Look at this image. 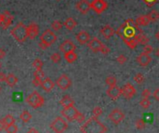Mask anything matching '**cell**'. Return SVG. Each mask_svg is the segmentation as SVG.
Returning a JSON list of instances; mask_svg holds the SVG:
<instances>
[{
    "label": "cell",
    "instance_id": "cell-1",
    "mask_svg": "<svg viewBox=\"0 0 159 133\" xmlns=\"http://www.w3.org/2000/svg\"><path fill=\"white\" fill-rule=\"evenodd\" d=\"M137 32L142 33L139 25L136 24V21L132 19H128L117 29L116 34L124 41V40L133 38L137 35Z\"/></svg>",
    "mask_w": 159,
    "mask_h": 133
},
{
    "label": "cell",
    "instance_id": "cell-2",
    "mask_svg": "<svg viewBox=\"0 0 159 133\" xmlns=\"http://www.w3.org/2000/svg\"><path fill=\"white\" fill-rule=\"evenodd\" d=\"M81 131L82 133H105L107 131V128L98 117L93 116L81 127Z\"/></svg>",
    "mask_w": 159,
    "mask_h": 133
},
{
    "label": "cell",
    "instance_id": "cell-3",
    "mask_svg": "<svg viewBox=\"0 0 159 133\" xmlns=\"http://www.w3.org/2000/svg\"><path fill=\"white\" fill-rule=\"evenodd\" d=\"M10 35L12 36V37L20 42L23 43L26 40L27 36V26H25L23 23H19L14 26V28L10 31Z\"/></svg>",
    "mask_w": 159,
    "mask_h": 133
},
{
    "label": "cell",
    "instance_id": "cell-4",
    "mask_svg": "<svg viewBox=\"0 0 159 133\" xmlns=\"http://www.w3.org/2000/svg\"><path fill=\"white\" fill-rule=\"evenodd\" d=\"M26 102L30 106L34 108H38L44 104V99L38 92L34 91L26 98Z\"/></svg>",
    "mask_w": 159,
    "mask_h": 133
},
{
    "label": "cell",
    "instance_id": "cell-5",
    "mask_svg": "<svg viewBox=\"0 0 159 133\" xmlns=\"http://www.w3.org/2000/svg\"><path fill=\"white\" fill-rule=\"evenodd\" d=\"M68 127V122L63 117H60V116L56 117L51 124V129L54 130L55 133H64L67 130Z\"/></svg>",
    "mask_w": 159,
    "mask_h": 133
},
{
    "label": "cell",
    "instance_id": "cell-6",
    "mask_svg": "<svg viewBox=\"0 0 159 133\" xmlns=\"http://www.w3.org/2000/svg\"><path fill=\"white\" fill-rule=\"evenodd\" d=\"M57 40V36L54 33L52 30H50V29H47L43 32V34L40 36V41L44 42L45 44L49 47H51L52 44L55 43Z\"/></svg>",
    "mask_w": 159,
    "mask_h": 133
},
{
    "label": "cell",
    "instance_id": "cell-7",
    "mask_svg": "<svg viewBox=\"0 0 159 133\" xmlns=\"http://www.w3.org/2000/svg\"><path fill=\"white\" fill-rule=\"evenodd\" d=\"M124 114L121 109L115 108L113 109L109 115V119L111 120V122H112L113 124L118 125L120 124L121 122L124 119Z\"/></svg>",
    "mask_w": 159,
    "mask_h": 133
},
{
    "label": "cell",
    "instance_id": "cell-8",
    "mask_svg": "<svg viewBox=\"0 0 159 133\" xmlns=\"http://www.w3.org/2000/svg\"><path fill=\"white\" fill-rule=\"evenodd\" d=\"M79 113V111L76 109L75 106H69V107H64V109L61 111V114L63 117H65L67 120L69 122L74 121L76 118L77 114Z\"/></svg>",
    "mask_w": 159,
    "mask_h": 133
},
{
    "label": "cell",
    "instance_id": "cell-9",
    "mask_svg": "<svg viewBox=\"0 0 159 133\" xmlns=\"http://www.w3.org/2000/svg\"><path fill=\"white\" fill-rule=\"evenodd\" d=\"M108 8V3L105 0H93L91 2V8L97 14L103 13Z\"/></svg>",
    "mask_w": 159,
    "mask_h": 133
},
{
    "label": "cell",
    "instance_id": "cell-10",
    "mask_svg": "<svg viewBox=\"0 0 159 133\" xmlns=\"http://www.w3.org/2000/svg\"><path fill=\"white\" fill-rule=\"evenodd\" d=\"M56 85L59 88H61L62 90H67L68 87H70L72 82H71V79L69 78V77L67 75V74H61L57 80H56Z\"/></svg>",
    "mask_w": 159,
    "mask_h": 133
},
{
    "label": "cell",
    "instance_id": "cell-11",
    "mask_svg": "<svg viewBox=\"0 0 159 133\" xmlns=\"http://www.w3.org/2000/svg\"><path fill=\"white\" fill-rule=\"evenodd\" d=\"M106 93H107L108 97H110L112 101H117L122 95V88H120L117 85L111 86L108 87Z\"/></svg>",
    "mask_w": 159,
    "mask_h": 133
},
{
    "label": "cell",
    "instance_id": "cell-12",
    "mask_svg": "<svg viewBox=\"0 0 159 133\" xmlns=\"http://www.w3.org/2000/svg\"><path fill=\"white\" fill-rule=\"evenodd\" d=\"M75 7H76V9L80 13L85 15L91 9V3L88 1V0H79V1L76 3Z\"/></svg>",
    "mask_w": 159,
    "mask_h": 133
},
{
    "label": "cell",
    "instance_id": "cell-13",
    "mask_svg": "<svg viewBox=\"0 0 159 133\" xmlns=\"http://www.w3.org/2000/svg\"><path fill=\"white\" fill-rule=\"evenodd\" d=\"M136 94V88L134 86L130 83H126L122 87V96H124L125 99H131Z\"/></svg>",
    "mask_w": 159,
    "mask_h": 133
},
{
    "label": "cell",
    "instance_id": "cell-14",
    "mask_svg": "<svg viewBox=\"0 0 159 133\" xmlns=\"http://www.w3.org/2000/svg\"><path fill=\"white\" fill-rule=\"evenodd\" d=\"M59 49L64 54L68 53V52H70V51H75L76 50V45L70 39H67L60 45Z\"/></svg>",
    "mask_w": 159,
    "mask_h": 133
},
{
    "label": "cell",
    "instance_id": "cell-15",
    "mask_svg": "<svg viewBox=\"0 0 159 133\" xmlns=\"http://www.w3.org/2000/svg\"><path fill=\"white\" fill-rule=\"evenodd\" d=\"M104 44L97 37H93L87 44L88 48L93 51V52H100L101 49Z\"/></svg>",
    "mask_w": 159,
    "mask_h": 133
},
{
    "label": "cell",
    "instance_id": "cell-16",
    "mask_svg": "<svg viewBox=\"0 0 159 133\" xmlns=\"http://www.w3.org/2000/svg\"><path fill=\"white\" fill-rule=\"evenodd\" d=\"M137 62L139 63L141 66H142V67H146V66H148L151 62H152V57L150 56V54H147V53H144V52H141L139 56L137 57Z\"/></svg>",
    "mask_w": 159,
    "mask_h": 133
},
{
    "label": "cell",
    "instance_id": "cell-17",
    "mask_svg": "<svg viewBox=\"0 0 159 133\" xmlns=\"http://www.w3.org/2000/svg\"><path fill=\"white\" fill-rule=\"evenodd\" d=\"M39 33V27L37 24L35 23H31L27 26V36L30 39H34L38 36Z\"/></svg>",
    "mask_w": 159,
    "mask_h": 133
},
{
    "label": "cell",
    "instance_id": "cell-18",
    "mask_svg": "<svg viewBox=\"0 0 159 133\" xmlns=\"http://www.w3.org/2000/svg\"><path fill=\"white\" fill-rule=\"evenodd\" d=\"M2 15H3V21H2L1 27L6 30L10 26V24H12V21H13V16L12 15V13H10L8 10L4 11Z\"/></svg>",
    "mask_w": 159,
    "mask_h": 133
},
{
    "label": "cell",
    "instance_id": "cell-19",
    "mask_svg": "<svg viewBox=\"0 0 159 133\" xmlns=\"http://www.w3.org/2000/svg\"><path fill=\"white\" fill-rule=\"evenodd\" d=\"M114 33H115V31L111 25H105L100 30V35L105 39H110L111 37H112Z\"/></svg>",
    "mask_w": 159,
    "mask_h": 133
},
{
    "label": "cell",
    "instance_id": "cell-20",
    "mask_svg": "<svg viewBox=\"0 0 159 133\" xmlns=\"http://www.w3.org/2000/svg\"><path fill=\"white\" fill-rule=\"evenodd\" d=\"M76 38H77V41L81 44V45H85V44H88V42L91 40L90 35L86 31H81L77 35Z\"/></svg>",
    "mask_w": 159,
    "mask_h": 133
},
{
    "label": "cell",
    "instance_id": "cell-21",
    "mask_svg": "<svg viewBox=\"0 0 159 133\" xmlns=\"http://www.w3.org/2000/svg\"><path fill=\"white\" fill-rule=\"evenodd\" d=\"M55 82L52 81L51 78H49V77H46V78H44L43 80H42V83H41V87L43 88V90L46 91V92H50L52 90H54L55 87Z\"/></svg>",
    "mask_w": 159,
    "mask_h": 133
},
{
    "label": "cell",
    "instance_id": "cell-22",
    "mask_svg": "<svg viewBox=\"0 0 159 133\" xmlns=\"http://www.w3.org/2000/svg\"><path fill=\"white\" fill-rule=\"evenodd\" d=\"M151 21L148 15H141L136 19V24L139 26H147L149 25Z\"/></svg>",
    "mask_w": 159,
    "mask_h": 133
},
{
    "label": "cell",
    "instance_id": "cell-23",
    "mask_svg": "<svg viewBox=\"0 0 159 133\" xmlns=\"http://www.w3.org/2000/svg\"><path fill=\"white\" fill-rule=\"evenodd\" d=\"M134 38L137 41V43L141 44V45H147L148 42H149V37H148L146 35H144L143 33H139V34H137Z\"/></svg>",
    "mask_w": 159,
    "mask_h": 133
},
{
    "label": "cell",
    "instance_id": "cell-24",
    "mask_svg": "<svg viewBox=\"0 0 159 133\" xmlns=\"http://www.w3.org/2000/svg\"><path fill=\"white\" fill-rule=\"evenodd\" d=\"M60 104L63 107H69V106H74V100L68 96V95H65L63 97V99L60 101Z\"/></svg>",
    "mask_w": 159,
    "mask_h": 133
},
{
    "label": "cell",
    "instance_id": "cell-25",
    "mask_svg": "<svg viewBox=\"0 0 159 133\" xmlns=\"http://www.w3.org/2000/svg\"><path fill=\"white\" fill-rule=\"evenodd\" d=\"M64 58L67 61V62L68 63H73L75 62L77 58H78V55L76 54L75 51H70V52H68V53H65L64 54Z\"/></svg>",
    "mask_w": 159,
    "mask_h": 133
},
{
    "label": "cell",
    "instance_id": "cell-26",
    "mask_svg": "<svg viewBox=\"0 0 159 133\" xmlns=\"http://www.w3.org/2000/svg\"><path fill=\"white\" fill-rule=\"evenodd\" d=\"M64 26H65L68 30L72 31L74 28L77 26V21L74 20L73 18L69 17L65 21H64Z\"/></svg>",
    "mask_w": 159,
    "mask_h": 133
},
{
    "label": "cell",
    "instance_id": "cell-27",
    "mask_svg": "<svg viewBox=\"0 0 159 133\" xmlns=\"http://www.w3.org/2000/svg\"><path fill=\"white\" fill-rule=\"evenodd\" d=\"M147 15H148V17H149L151 23H155V21H157L159 20V12L155 9L151 10V11L148 13Z\"/></svg>",
    "mask_w": 159,
    "mask_h": 133
},
{
    "label": "cell",
    "instance_id": "cell-28",
    "mask_svg": "<svg viewBox=\"0 0 159 133\" xmlns=\"http://www.w3.org/2000/svg\"><path fill=\"white\" fill-rule=\"evenodd\" d=\"M6 82L8 83V86H10V87H14V86L17 84L18 79H17V77H16L14 74H10L7 75Z\"/></svg>",
    "mask_w": 159,
    "mask_h": 133
},
{
    "label": "cell",
    "instance_id": "cell-29",
    "mask_svg": "<svg viewBox=\"0 0 159 133\" xmlns=\"http://www.w3.org/2000/svg\"><path fill=\"white\" fill-rule=\"evenodd\" d=\"M124 43H125V45L128 47L129 49H136L137 48V46L139 45V43H137V41L133 37V38H130V39H128V40H124Z\"/></svg>",
    "mask_w": 159,
    "mask_h": 133
},
{
    "label": "cell",
    "instance_id": "cell-30",
    "mask_svg": "<svg viewBox=\"0 0 159 133\" xmlns=\"http://www.w3.org/2000/svg\"><path fill=\"white\" fill-rule=\"evenodd\" d=\"M135 126L137 129H143L145 128L146 127V121L145 119H141V118H139L137 119V121L135 122Z\"/></svg>",
    "mask_w": 159,
    "mask_h": 133
},
{
    "label": "cell",
    "instance_id": "cell-31",
    "mask_svg": "<svg viewBox=\"0 0 159 133\" xmlns=\"http://www.w3.org/2000/svg\"><path fill=\"white\" fill-rule=\"evenodd\" d=\"M106 84H107L109 87H111V86H115L117 85V79H116V77L113 76V75H110L108 76L107 78H106Z\"/></svg>",
    "mask_w": 159,
    "mask_h": 133
},
{
    "label": "cell",
    "instance_id": "cell-32",
    "mask_svg": "<svg viewBox=\"0 0 159 133\" xmlns=\"http://www.w3.org/2000/svg\"><path fill=\"white\" fill-rule=\"evenodd\" d=\"M140 105L141 108H143L144 110L148 109L150 106H151V102L149 99H145V98H142L141 101L140 102Z\"/></svg>",
    "mask_w": 159,
    "mask_h": 133
},
{
    "label": "cell",
    "instance_id": "cell-33",
    "mask_svg": "<svg viewBox=\"0 0 159 133\" xmlns=\"http://www.w3.org/2000/svg\"><path fill=\"white\" fill-rule=\"evenodd\" d=\"M134 81L136 82V83H137V84H142V83H144V81H145V77H144V75L141 74V73H139V74H137L135 76H134Z\"/></svg>",
    "mask_w": 159,
    "mask_h": 133
},
{
    "label": "cell",
    "instance_id": "cell-34",
    "mask_svg": "<svg viewBox=\"0 0 159 133\" xmlns=\"http://www.w3.org/2000/svg\"><path fill=\"white\" fill-rule=\"evenodd\" d=\"M63 27V24L60 21H54L51 23V29L54 31H59Z\"/></svg>",
    "mask_w": 159,
    "mask_h": 133
},
{
    "label": "cell",
    "instance_id": "cell-35",
    "mask_svg": "<svg viewBox=\"0 0 159 133\" xmlns=\"http://www.w3.org/2000/svg\"><path fill=\"white\" fill-rule=\"evenodd\" d=\"M51 62H54V63H58V62H60V61H61L60 54L57 53V52H55V53H54V54H51Z\"/></svg>",
    "mask_w": 159,
    "mask_h": 133
},
{
    "label": "cell",
    "instance_id": "cell-36",
    "mask_svg": "<svg viewBox=\"0 0 159 133\" xmlns=\"http://www.w3.org/2000/svg\"><path fill=\"white\" fill-rule=\"evenodd\" d=\"M102 114H103V110H102L101 107L97 106V107L94 108V110H93V115H94V116L98 117V116H100Z\"/></svg>",
    "mask_w": 159,
    "mask_h": 133
},
{
    "label": "cell",
    "instance_id": "cell-37",
    "mask_svg": "<svg viewBox=\"0 0 159 133\" xmlns=\"http://www.w3.org/2000/svg\"><path fill=\"white\" fill-rule=\"evenodd\" d=\"M33 66L37 69V70H41L42 66H43V62H41L40 59H36L33 62Z\"/></svg>",
    "mask_w": 159,
    "mask_h": 133
},
{
    "label": "cell",
    "instance_id": "cell-38",
    "mask_svg": "<svg viewBox=\"0 0 159 133\" xmlns=\"http://www.w3.org/2000/svg\"><path fill=\"white\" fill-rule=\"evenodd\" d=\"M31 115L27 112V111H24V112H23V114L22 115H21V118H22L23 119V121L24 122H28L30 119H31Z\"/></svg>",
    "mask_w": 159,
    "mask_h": 133
},
{
    "label": "cell",
    "instance_id": "cell-39",
    "mask_svg": "<svg viewBox=\"0 0 159 133\" xmlns=\"http://www.w3.org/2000/svg\"><path fill=\"white\" fill-rule=\"evenodd\" d=\"M75 120L78 122V123H83L84 121H85V116H84V115L82 114V113H81V112H79L78 114H77V116H76V118H75Z\"/></svg>",
    "mask_w": 159,
    "mask_h": 133
},
{
    "label": "cell",
    "instance_id": "cell-40",
    "mask_svg": "<svg viewBox=\"0 0 159 133\" xmlns=\"http://www.w3.org/2000/svg\"><path fill=\"white\" fill-rule=\"evenodd\" d=\"M116 61H117V62L119 64H124L126 62V61H127V58L124 56V54H121V55H119L117 58H116Z\"/></svg>",
    "mask_w": 159,
    "mask_h": 133
},
{
    "label": "cell",
    "instance_id": "cell-41",
    "mask_svg": "<svg viewBox=\"0 0 159 133\" xmlns=\"http://www.w3.org/2000/svg\"><path fill=\"white\" fill-rule=\"evenodd\" d=\"M22 97H23V94L22 93L15 92L12 95V100H13L14 102H21V101H22Z\"/></svg>",
    "mask_w": 159,
    "mask_h": 133
},
{
    "label": "cell",
    "instance_id": "cell-42",
    "mask_svg": "<svg viewBox=\"0 0 159 133\" xmlns=\"http://www.w3.org/2000/svg\"><path fill=\"white\" fill-rule=\"evenodd\" d=\"M154 51V48L151 46V45H145L144 47H143V52L144 53H147V54H151L152 52Z\"/></svg>",
    "mask_w": 159,
    "mask_h": 133
},
{
    "label": "cell",
    "instance_id": "cell-43",
    "mask_svg": "<svg viewBox=\"0 0 159 133\" xmlns=\"http://www.w3.org/2000/svg\"><path fill=\"white\" fill-rule=\"evenodd\" d=\"M151 96V91L149 88H145V90H142L141 92V97L142 98H145V99H149Z\"/></svg>",
    "mask_w": 159,
    "mask_h": 133
},
{
    "label": "cell",
    "instance_id": "cell-44",
    "mask_svg": "<svg viewBox=\"0 0 159 133\" xmlns=\"http://www.w3.org/2000/svg\"><path fill=\"white\" fill-rule=\"evenodd\" d=\"M34 75H35V77H38V78H40V79L44 78V76H45L44 72L42 71V69L41 70H36V72L34 73Z\"/></svg>",
    "mask_w": 159,
    "mask_h": 133
},
{
    "label": "cell",
    "instance_id": "cell-45",
    "mask_svg": "<svg viewBox=\"0 0 159 133\" xmlns=\"http://www.w3.org/2000/svg\"><path fill=\"white\" fill-rule=\"evenodd\" d=\"M141 1H143L148 7H153L156 3L157 0H141Z\"/></svg>",
    "mask_w": 159,
    "mask_h": 133
},
{
    "label": "cell",
    "instance_id": "cell-46",
    "mask_svg": "<svg viewBox=\"0 0 159 133\" xmlns=\"http://www.w3.org/2000/svg\"><path fill=\"white\" fill-rule=\"evenodd\" d=\"M41 83H42V79L38 78V77H35L34 80H33V85L36 86V87L41 86Z\"/></svg>",
    "mask_w": 159,
    "mask_h": 133
},
{
    "label": "cell",
    "instance_id": "cell-47",
    "mask_svg": "<svg viewBox=\"0 0 159 133\" xmlns=\"http://www.w3.org/2000/svg\"><path fill=\"white\" fill-rule=\"evenodd\" d=\"M110 51H111V49L106 46V45H103V47H102V49H101V53L102 54H104V55H106V54H109L110 53Z\"/></svg>",
    "mask_w": 159,
    "mask_h": 133
},
{
    "label": "cell",
    "instance_id": "cell-48",
    "mask_svg": "<svg viewBox=\"0 0 159 133\" xmlns=\"http://www.w3.org/2000/svg\"><path fill=\"white\" fill-rule=\"evenodd\" d=\"M153 97L154 98L155 101L159 102V87L156 88V90L154 91V93H153Z\"/></svg>",
    "mask_w": 159,
    "mask_h": 133
},
{
    "label": "cell",
    "instance_id": "cell-49",
    "mask_svg": "<svg viewBox=\"0 0 159 133\" xmlns=\"http://www.w3.org/2000/svg\"><path fill=\"white\" fill-rule=\"evenodd\" d=\"M38 46H39V48H40L41 49H46L49 48V46L47 45V44H45L44 42H42V41H39Z\"/></svg>",
    "mask_w": 159,
    "mask_h": 133
},
{
    "label": "cell",
    "instance_id": "cell-50",
    "mask_svg": "<svg viewBox=\"0 0 159 133\" xmlns=\"http://www.w3.org/2000/svg\"><path fill=\"white\" fill-rule=\"evenodd\" d=\"M6 79H7V76L3 73H0V82L6 81Z\"/></svg>",
    "mask_w": 159,
    "mask_h": 133
},
{
    "label": "cell",
    "instance_id": "cell-51",
    "mask_svg": "<svg viewBox=\"0 0 159 133\" xmlns=\"http://www.w3.org/2000/svg\"><path fill=\"white\" fill-rule=\"evenodd\" d=\"M5 55H6L5 51L2 49H0V59H3L5 57Z\"/></svg>",
    "mask_w": 159,
    "mask_h": 133
},
{
    "label": "cell",
    "instance_id": "cell-52",
    "mask_svg": "<svg viewBox=\"0 0 159 133\" xmlns=\"http://www.w3.org/2000/svg\"><path fill=\"white\" fill-rule=\"evenodd\" d=\"M28 133H39L38 131H37L36 129H34V128H32V129H30L29 130V132Z\"/></svg>",
    "mask_w": 159,
    "mask_h": 133
},
{
    "label": "cell",
    "instance_id": "cell-53",
    "mask_svg": "<svg viewBox=\"0 0 159 133\" xmlns=\"http://www.w3.org/2000/svg\"><path fill=\"white\" fill-rule=\"evenodd\" d=\"M155 38H156V40L159 41V30L155 33Z\"/></svg>",
    "mask_w": 159,
    "mask_h": 133
},
{
    "label": "cell",
    "instance_id": "cell-54",
    "mask_svg": "<svg viewBox=\"0 0 159 133\" xmlns=\"http://www.w3.org/2000/svg\"><path fill=\"white\" fill-rule=\"evenodd\" d=\"M2 21H3V15L0 14V26L2 25Z\"/></svg>",
    "mask_w": 159,
    "mask_h": 133
},
{
    "label": "cell",
    "instance_id": "cell-55",
    "mask_svg": "<svg viewBox=\"0 0 159 133\" xmlns=\"http://www.w3.org/2000/svg\"><path fill=\"white\" fill-rule=\"evenodd\" d=\"M155 56L159 58V48L155 50Z\"/></svg>",
    "mask_w": 159,
    "mask_h": 133
},
{
    "label": "cell",
    "instance_id": "cell-56",
    "mask_svg": "<svg viewBox=\"0 0 159 133\" xmlns=\"http://www.w3.org/2000/svg\"><path fill=\"white\" fill-rule=\"evenodd\" d=\"M0 91H1V87H0Z\"/></svg>",
    "mask_w": 159,
    "mask_h": 133
},
{
    "label": "cell",
    "instance_id": "cell-57",
    "mask_svg": "<svg viewBox=\"0 0 159 133\" xmlns=\"http://www.w3.org/2000/svg\"><path fill=\"white\" fill-rule=\"evenodd\" d=\"M57 1H59V0H57Z\"/></svg>",
    "mask_w": 159,
    "mask_h": 133
}]
</instances>
